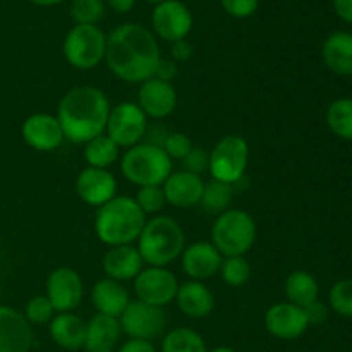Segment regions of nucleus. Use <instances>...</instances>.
Masks as SVG:
<instances>
[{
	"mask_svg": "<svg viewBox=\"0 0 352 352\" xmlns=\"http://www.w3.org/2000/svg\"><path fill=\"white\" fill-rule=\"evenodd\" d=\"M160 58L157 38L141 24H120L107 36V65L120 81L141 85L153 78Z\"/></svg>",
	"mask_w": 352,
	"mask_h": 352,
	"instance_id": "obj_1",
	"label": "nucleus"
},
{
	"mask_svg": "<svg viewBox=\"0 0 352 352\" xmlns=\"http://www.w3.org/2000/svg\"><path fill=\"white\" fill-rule=\"evenodd\" d=\"M105 93L95 86H76L60 98L57 119L67 141L86 144L93 138L105 133L110 113Z\"/></svg>",
	"mask_w": 352,
	"mask_h": 352,
	"instance_id": "obj_2",
	"label": "nucleus"
},
{
	"mask_svg": "<svg viewBox=\"0 0 352 352\" xmlns=\"http://www.w3.org/2000/svg\"><path fill=\"white\" fill-rule=\"evenodd\" d=\"M146 215L131 196H116L96 208L95 232L107 246H126L138 241Z\"/></svg>",
	"mask_w": 352,
	"mask_h": 352,
	"instance_id": "obj_3",
	"label": "nucleus"
},
{
	"mask_svg": "<svg viewBox=\"0 0 352 352\" xmlns=\"http://www.w3.org/2000/svg\"><path fill=\"white\" fill-rule=\"evenodd\" d=\"M184 248V230L168 215H155L146 220L138 237V251L150 267H167L181 256Z\"/></svg>",
	"mask_w": 352,
	"mask_h": 352,
	"instance_id": "obj_4",
	"label": "nucleus"
},
{
	"mask_svg": "<svg viewBox=\"0 0 352 352\" xmlns=\"http://www.w3.org/2000/svg\"><path fill=\"white\" fill-rule=\"evenodd\" d=\"M120 172L138 188L162 186L172 174V160L164 148L153 143H140L127 148L120 158Z\"/></svg>",
	"mask_w": 352,
	"mask_h": 352,
	"instance_id": "obj_5",
	"label": "nucleus"
},
{
	"mask_svg": "<svg viewBox=\"0 0 352 352\" xmlns=\"http://www.w3.org/2000/svg\"><path fill=\"white\" fill-rule=\"evenodd\" d=\"M256 222L250 213L230 208L215 219L210 243L223 258L244 256L256 243Z\"/></svg>",
	"mask_w": 352,
	"mask_h": 352,
	"instance_id": "obj_6",
	"label": "nucleus"
},
{
	"mask_svg": "<svg viewBox=\"0 0 352 352\" xmlns=\"http://www.w3.org/2000/svg\"><path fill=\"white\" fill-rule=\"evenodd\" d=\"M62 50L72 67L89 71L105 60L107 36L95 24H76L65 36Z\"/></svg>",
	"mask_w": 352,
	"mask_h": 352,
	"instance_id": "obj_7",
	"label": "nucleus"
},
{
	"mask_svg": "<svg viewBox=\"0 0 352 352\" xmlns=\"http://www.w3.org/2000/svg\"><path fill=\"white\" fill-rule=\"evenodd\" d=\"M250 162V146L248 141L239 134H229L217 141L210 151L208 172L215 181L236 184L244 177Z\"/></svg>",
	"mask_w": 352,
	"mask_h": 352,
	"instance_id": "obj_8",
	"label": "nucleus"
},
{
	"mask_svg": "<svg viewBox=\"0 0 352 352\" xmlns=\"http://www.w3.org/2000/svg\"><path fill=\"white\" fill-rule=\"evenodd\" d=\"M148 133V117L134 102H122L112 107L107 120L105 134L119 148H133Z\"/></svg>",
	"mask_w": 352,
	"mask_h": 352,
	"instance_id": "obj_9",
	"label": "nucleus"
},
{
	"mask_svg": "<svg viewBox=\"0 0 352 352\" xmlns=\"http://www.w3.org/2000/svg\"><path fill=\"white\" fill-rule=\"evenodd\" d=\"M179 282L167 267H148L134 278V292L138 301L164 308L175 301Z\"/></svg>",
	"mask_w": 352,
	"mask_h": 352,
	"instance_id": "obj_10",
	"label": "nucleus"
},
{
	"mask_svg": "<svg viewBox=\"0 0 352 352\" xmlns=\"http://www.w3.org/2000/svg\"><path fill=\"white\" fill-rule=\"evenodd\" d=\"M122 332L129 339L151 340L160 336L167 325V318L162 308L146 305L143 301H131L119 316Z\"/></svg>",
	"mask_w": 352,
	"mask_h": 352,
	"instance_id": "obj_11",
	"label": "nucleus"
},
{
	"mask_svg": "<svg viewBox=\"0 0 352 352\" xmlns=\"http://www.w3.org/2000/svg\"><path fill=\"white\" fill-rule=\"evenodd\" d=\"M47 299L55 313H72L82 301V278L74 268L60 267L50 272L45 284Z\"/></svg>",
	"mask_w": 352,
	"mask_h": 352,
	"instance_id": "obj_12",
	"label": "nucleus"
},
{
	"mask_svg": "<svg viewBox=\"0 0 352 352\" xmlns=\"http://www.w3.org/2000/svg\"><path fill=\"white\" fill-rule=\"evenodd\" d=\"M153 30L162 40L174 41L186 40L192 28V14L181 0H165L155 6L151 14Z\"/></svg>",
	"mask_w": 352,
	"mask_h": 352,
	"instance_id": "obj_13",
	"label": "nucleus"
},
{
	"mask_svg": "<svg viewBox=\"0 0 352 352\" xmlns=\"http://www.w3.org/2000/svg\"><path fill=\"white\" fill-rule=\"evenodd\" d=\"M265 329L272 337L280 340H294L305 336L309 329V320L305 308L292 302L272 305L265 313Z\"/></svg>",
	"mask_w": 352,
	"mask_h": 352,
	"instance_id": "obj_14",
	"label": "nucleus"
},
{
	"mask_svg": "<svg viewBox=\"0 0 352 352\" xmlns=\"http://www.w3.org/2000/svg\"><path fill=\"white\" fill-rule=\"evenodd\" d=\"M76 192L86 205L100 208L117 196V179L109 168L86 167L76 177Z\"/></svg>",
	"mask_w": 352,
	"mask_h": 352,
	"instance_id": "obj_15",
	"label": "nucleus"
},
{
	"mask_svg": "<svg viewBox=\"0 0 352 352\" xmlns=\"http://www.w3.org/2000/svg\"><path fill=\"white\" fill-rule=\"evenodd\" d=\"M223 256L210 241H196L184 248L181 254L182 272L191 280H208L220 272Z\"/></svg>",
	"mask_w": 352,
	"mask_h": 352,
	"instance_id": "obj_16",
	"label": "nucleus"
},
{
	"mask_svg": "<svg viewBox=\"0 0 352 352\" xmlns=\"http://www.w3.org/2000/svg\"><path fill=\"white\" fill-rule=\"evenodd\" d=\"M24 143L36 151H54L64 143L60 122L52 113H33L21 127Z\"/></svg>",
	"mask_w": 352,
	"mask_h": 352,
	"instance_id": "obj_17",
	"label": "nucleus"
},
{
	"mask_svg": "<svg viewBox=\"0 0 352 352\" xmlns=\"http://www.w3.org/2000/svg\"><path fill=\"white\" fill-rule=\"evenodd\" d=\"M138 107L143 110L146 117L165 119L177 107V91L172 82L150 78L141 82L140 91H138Z\"/></svg>",
	"mask_w": 352,
	"mask_h": 352,
	"instance_id": "obj_18",
	"label": "nucleus"
},
{
	"mask_svg": "<svg viewBox=\"0 0 352 352\" xmlns=\"http://www.w3.org/2000/svg\"><path fill=\"white\" fill-rule=\"evenodd\" d=\"M33 329L23 313L0 306V352H30Z\"/></svg>",
	"mask_w": 352,
	"mask_h": 352,
	"instance_id": "obj_19",
	"label": "nucleus"
},
{
	"mask_svg": "<svg viewBox=\"0 0 352 352\" xmlns=\"http://www.w3.org/2000/svg\"><path fill=\"white\" fill-rule=\"evenodd\" d=\"M162 189L168 205L175 208H191L199 205L205 182L201 175L191 174L188 170H177L168 175L167 181L162 184Z\"/></svg>",
	"mask_w": 352,
	"mask_h": 352,
	"instance_id": "obj_20",
	"label": "nucleus"
},
{
	"mask_svg": "<svg viewBox=\"0 0 352 352\" xmlns=\"http://www.w3.org/2000/svg\"><path fill=\"white\" fill-rule=\"evenodd\" d=\"M143 258H141L138 248L133 244L126 246H112L105 253L102 261V268L107 278L117 282L134 280L141 270H143Z\"/></svg>",
	"mask_w": 352,
	"mask_h": 352,
	"instance_id": "obj_21",
	"label": "nucleus"
},
{
	"mask_svg": "<svg viewBox=\"0 0 352 352\" xmlns=\"http://www.w3.org/2000/svg\"><path fill=\"white\" fill-rule=\"evenodd\" d=\"M175 302L177 308L192 320L206 318L215 308L213 292L199 280H188L179 285Z\"/></svg>",
	"mask_w": 352,
	"mask_h": 352,
	"instance_id": "obj_22",
	"label": "nucleus"
},
{
	"mask_svg": "<svg viewBox=\"0 0 352 352\" xmlns=\"http://www.w3.org/2000/svg\"><path fill=\"white\" fill-rule=\"evenodd\" d=\"M91 302L100 315L119 318L131 302V298L122 282L103 278V280L96 282L95 287H93Z\"/></svg>",
	"mask_w": 352,
	"mask_h": 352,
	"instance_id": "obj_23",
	"label": "nucleus"
},
{
	"mask_svg": "<svg viewBox=\"0 0 352 352\" xmlns=\"http://www.w3.org/2000/svg\"><path fill=\"white\" fill-rule=\"evenodd\" d=\"M48 333L62 349L78 351L85 347L86 323L74 313H58L48 323Z\"/></svg>",
	"mask_w": 352,
	"mask_h": 352,
	"instance_id": "obj_24",
	"label": "nucleus"
},
{
	"mask_svg": "<svg viewBox=\"0 0 352 352\" xmlns=\"http://www.w3.org/2000/svg\"><path fill=\"white\" fill-rule=\"evenodd\" d=\"M323 64L339 76H352V33L336 31L322 47Z\"/></svg>",
	"mask_w": 352,
	"mask_h": 352,
	"instance_id": "obj_25",
	"label": "nucleus"
},
{
	"mask_svg": "<svg viewBox=\"0 0 352 352\" xmlns=\"http://www.w3.org/2000/svg\"><path fill=\"white\" fill-rule=\"evenodd\" d=\"M120 332H122V329H120L119 318L96 313L86 323L85 349L88 352L96 349H112L119 340Z\"/></svg>",
	"mask_w": 352,
	"mask_h": 352,
	"instance_id": "obj_26",
	"label": "nucleus"
},
{
	"mask_svg": "<svg viewBox=\"0 0 352 352\" xmlns=\"http://www.w3.org/2000/svg\"><path fill=\"white\" fill-rule=\"evenodd\" d=\"M284 294L287 298V302H292L299 308H308L309 305L318 301V282L309 272L296 270L285 278Z\"/></svg>",
	"mask_w": 352,
	"mask_h": 352,
	"instance_id": "obj_27",
	"label": "nucleus"
},
{
	"mask_svg": "<svg viewBox=\"0 0 352 352\" xmlns=\"http://www.w3.org/2000/svg\"><path fill=\"white\" fill-rule=\"evenodd\" d=\"M120 157V148L107 136L105 133L93 138L85 144V160L88 167L109 168L117 164Z\"/></svg>",
	"mask_w": 352,
	"mask_h": 352,
	"instance_id": "obj_28",
	"label": "nucleus"
},
{
	"mask_svg": "<svg viewBox=\"0 0 352 352\" xmlns=\"http://www.w3.org/2000/svg\"><path fill=\"white\" fill-rule=\"evenodd\" d=\"M327 126L337 138L352 141V98H337L327 109Z\"/></svg>",
	"mask_w": 352,
	"mask_h": 352,
	"instance_id": "obj_29",
	"label": "nucleus"
},
{
	"mask_svg": "<svg viewBox=\"0 0 352 352\" xmlns=\"http://www.w3.org/2000/svg\"><path fill=\"white\" fill-rule=\"evenodd\" d=\"M232 199L234 186L212 179V181L205 184L201 199H199V205H201V208L205 210V212L220 215V213L230 210L229 206L230 203H232Z\"/></svg>",
	"mask_w": 352,
	"mask_h": 352,
	"instance_id": "obj_30",
	"label": "nucleus"
},
{
	"mask_svg": "<svg viewBox=\"0 0 352 352\" xmlns=\"http://www.w3.org/2000/svg\"><path fill=\"white\" fill-rule=\"evenodd\" d=\"M162 352H208L203 337L191 329H174L162 340Z\"/></svg>",
	"mask_w": 352,
	"mask_h": 352,
	"instance_id": "obj_31",
	"label": "nucleus"
},
{
	"mask_svg": "<svg viewBox=\"0 0 352 352\" xmlns=\"http://www.w3.org/2000/svg\"><path fill=\"white\" fill-rule=\"evenodd\" d=\"M251 272L253 270H251V265L246 258L229 256L222 260L219 274L222 275V280L229 287H243L251 278Z\"/></svg>",
	"mask_w": 352,
	"mask_h": 352,
	"instance_id": "obj_32",
	"label": "nucleus"
},
{
	"mask_svg": "<svg viewBox=\"0 0 352 352\" xmlns=\"http://www.w3.org/2000/svg\"><path fill=\"white\" fill-rule=\"evenodd\" d=\"M329 305L337 315L352 318V278L336 282L329 292Z\"/></svg>",
	"mask_w": 352,
	"mask_h": 352,
	"instance_id": "obj_33",
	"label": "nucleus"
},
{
	"mask_svg": "<svg viewBox=\"0 0 352 352\" xmlns=\"http://www.w3.org/2000/svg\"><path fill=\"white\" fill-rule=\"evenodd\" d=\"M105 14L103 0H72L71 17L76 24H95L100 23Z\"/></svg>",
	"mask_w": 352,
	"mask_h": 352,
	"instance_id": "obj_34",
	"label": "nucleus"
},
{
	"mask_svg": "<svg viewBox=\"0 0 352 352\" xmlns=\"http://www.w3.org/2000/svg\"><path fill=\"white\" fill-rule=\"evenodd\" d=\"M134 201L138 203V206H140L144 215H157L167 205L162 186H144V188H138Z\"/></svg>",
	"mask_w": 352,
	"mask_h": 352,
	"instance_id": "obj_35",
	"label": "nucleus"
},
{
	"mask_svg": "<svg viewBox=\"0 0 352 352\" xmlns=\"http://www.w3.org/2000/svg\"><path fill=\"white\" fill-rule=\"evenodd\" d=\"M54 313L55 311L47 296H34L28 301L26 309H24V318L34 325H43V323H50V320L55 316Z\"/></svg>",
	"mask_w": 352,
	"mask_h": 352,
	"instance_id": "obj_36",
	"label": "nucleus"
},
{
	"mask_svg": "<svg viewBox=\"0 0 352 352\" xmlns=\"http://www.w3.org/2000/svg\"><path fill=\"white\" fill-rule=\"evenodd\" d=\"M162 148L170 160H182L191 151L192 143L184 133H170L165 138Z\"/></svg>",
	"mask_w": 352,
	"mask_h": 352,
	"instance_id": "obj_37",
	"label": "nucleus"
},
{
	"mask_svg": "<svg viewBox=\"0 0 352 352\" xmlns=\"http://www.w3.org/2000/svg\"><path fill=\"white\" fill-rule=\"evenodd\" d=\"M182 165H184V170L196 175H201L210 167V153L206 150H203V148L192 146L191 151L182 158Z\"/></svg>",
	"mask_w": 352,
	"mask_h": 352,
	"instance_id": "obj_38",
	"label": "nucleus"
},
{
	"mask_svg": "<svg viewBox=\"0 0 352 352\" xmlns=\"http://www.w3.org/2000/svg\"><path fill=\"white\" fill-rule=\"evenodd\" d=\"M258 6H260V0H222L223 10L239 19L253 16L258 10Z\"/></svg>",
	"mask_w": 352,
	"mask_h": 352,
	"instance_id": "obj_39",
	"label": "nucleus"
},
{
	"mask_svg": "<svg viewBox=\"0 0 352 352\" xmlns=\"http://www.w3.org/2000/svg\"><path fill=\"white\" fill-rule=\"evenodd\" d=\"M175 76H177V65H175V62L167 60V58H160L153 78L162 79V81L172 82V79H174Z\"/></svg>",
	"mask_w": 352,
	"mask_h": 352,
	"instance_id": "obj_40",
	"label": "nucleus"
},
{
	"mask_svg": "<svg viewBox=\"0 0 352 352\" xmlns=\"http://www.w3.org/2000/svg\"><path fill=\"white\" fill-rule=\"evenodd\" d=\"M117 352H157L153 344L150 340H140V339H129L119 347Z\"/></svg>",
	"mask_w": 352,
	"mask_h": 352,
	"instance_id": "obj_41",
	"label": "nucleus"
},
{
	"mask_svg": "<svg viewBox=\"0 0 352 352\" xmlns=\"http://www.w3.org/2000/svg\"><path fill=\"white\" fill-rule=\"evenodd\" d=\"M306 315H308L309 325H318L323 323L327 318V308L320 301H315L313 305H309L308 308H305Z\"/></svg>",
	"mask_w": 352,
	"mask_h": 352,
	"instance_id": "obj_42",
	"label": "nucleus"
},
{
	"mask_svg": "<svg viewBox=\"0 0 352 352\" xmlns=\"http://www.w3.org/2000/svg\"><path fill=\"white\" fill-rule=\"evenodd\" d=\"M170 54H172V58L175 60H188L189 57L192 55V47L188 43L186 40H179V41H174L172 43V48H170Z\"/></svg>",
	"mask_w": 352,
	"mask_h": 352,
	"instance_id": "obj_43",
	"label": "nucleus"
},
{
	"mask_svg": "<svg viewBox=\"0 0 352 352\" xmlns=\"http://www.w3.org/2000/svg\"><path fill=\"white\" fill-rule=\"evenodd\" d=\"M333 9L344 23L352 24V0H333Z\"/></svg>",
	"mask_w": 352,
	"mask_h": 352,
	"instance_id": "obj_44",
	"label": "nucleus"
},
{
	"mask_svg": "<svg viewBox=\"0 0 352 352\" xmlns=\"http://www.w3.org/2000/svg\"><path fill=\"white\" fill-rule=\"evenodd\" d=\"M110 9L116 10V12L124 14L129 12L134 6H136V0H109Z\"/></svg>",
	"mask_w": 352,
	"mask_h": 352,
	"instance_id": "obj_45",
	"label": "nucleus"
},
{
	"mask_svg": "<svg viewBox=\"0 0 352 352\" xmlns=\"http://www.w3.org/2000/svg\"><path fill=\"white\" fill-rule=\"evenodd\" d=\"M31 2L41 7H50V6H57V3H60L62 0H31Z\"/></svg>",
	"mask_w": 352,
	"mask_h": 352,
	"instance_id": "obj_46",
	"label": "nucleus"
},
{
	"mask_svg": "<svg viewBox=\"0 0 352 352\" xmlns=\"http://www.w3.org/2000/svg\"><path fill=\"white\" fill-rule=\"evenodd\" d=\"M210 352H237L234 351L232 347H226V346H220V347H215V349H212Z\"/></svg>",
	"mask_w": 352,
	"mask_h": 352,
	"instance_id": "obj_47",
	"label": "nucleus"
},
{
	"mask_svg": "<svg viewBox=\"0 0 352 352\" xmlns=\"http://www.w3.org/2000/svg\"><path fill=\"white\" fill-rule=\"evenodd\" d=\"M146 2H150V3H155V6H158V3L165 2V0H146Z\"/></svg>",
	"mask_w": 352,
	"mask_h": 352,
	"instance_id": "obj_48",
	"label": "nucleus"
},
{
	"mask_svg": "<svg viewBox=\"0 0 352 352\" xmlns=\"http://www.w3.org/2000/svg\"><path fill=\"white\" fill-rule=\"evenodd\" d=\"M91 352H113L112 349H96V351H91Z\"/></svg>",
	"mask_w": 352,
	"mask_h": 352,
	"instance_id": "obj_49",
	"label": "nucleus"
}]
</instances>
